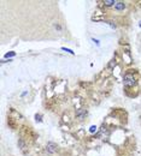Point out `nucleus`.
I'll return each mask as SVG.
<instances>
[{"label":"nucleus","mask_w":141,"mask_h":156,"mask_svg":"<svg viewBox=\"0 0 141 156\" xmlns=\"http://www.w3.org/2000/svg\"><path fill=\"white\" fill-rule=\"evenodd\" d=\"M105 4H106L107 6H111L112 4H116V2H115V1H112V0H109V1H105Z\"/></svg>","instance_id":"nucleus-4"},{"label":"nucleus","mask_w":141,"mask_h":156,"mask_svg":"<svg viewBox=\"0 0 141 156\" xmlns=\"http://www.w3.org/2000/svg\"><path fill=\"white\" fill-rule=\"evenodd\" d=\"M135 84V78L134 76H132V75H125L124 76V85H127V87H132V85H134Z\"/></svg>","instance_id":"nucleus-1"},{"label":"nucleus","mask_w":141,"mask_h":156,"mask_svg":"<svg viewBox=\"0 0 141 156\" xmlns=\"http://www.w3.org/2000/svg\"><path fill=\"white\" fill-rule=\"evenodd\" d=\"M47 147H48V151H50V153H54V151H56V149H54V148H56V145H54L53 143H48V145H47Z\"/></svg>","instance_id":"nucleus-2"},{"label":"nucleus","mask_w":141,"mask_h":156,"mask_svg":"<svg viewBox=\"0 0 141 156\" xmlns=\"http://www.w3.org/2000/svg\"><path fill=\"white\" fill-rule=\"evenodd\" d=\"M86 113H83V112H81V111H79L77 112V117H80V118H83V115H84Z\"/></svg>","instance_id":"nucleus-5"},{"label":"nucleus","mask_w":141,"mask_h":156,"mask_svg":"<svg viewBox=\"0 0 141 156\" xmlns=\"http://www.w3.org/2000/svg\"><path fill=\"white\" fill-rule=\"evenodd\" d=\"M95 129H97L95 126H92V127H91V132H94V131H95Z\"/></svg>","instance_id":"nucleus-6"},{"label":"nucleus","mask_w":141,"mask_h":156,"mask_svg":"<svg viewBox=\"0 0 141 156\" xmlns=\"http://www.w3.org/2000/svg\"><path fill=\"white\" fill-rule=\"evenodd\" d=\"M116 9L120 10V11L123 10V9H124V4H123V2H116Z\"/></svg>","instance_id":"nucleus-3"},{"label":"nucleus","mask_w":141,"mask_h":156,"mask_svg":"<svg viewBox=\"0 0 141 156\" xmlns=\"http://www.w3.org/2000/svg\"><path fill=\"white\" fill-rule=\"evenodd\" d=\"M140 25H141V22H140Z\"/></svg>","instance_id":"nucleus-7"}]
</instances>
